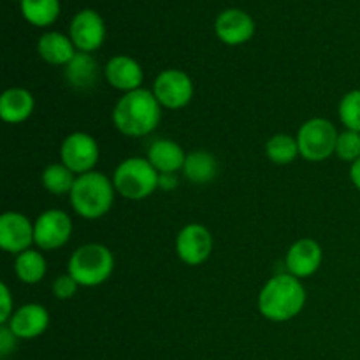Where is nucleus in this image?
<instances>
[{"instance_id":"obj_1","label":"nucleus","mask_w":360,"mask_h":360,"mask_svg":"<svg viewBox=\"0 0 360 360\" xmlns=\"http://www.w3.org/2000/svg\"><path fill=\"white\" fill-rule=\"evenodd\" d=\"M162 120V105L153 90L139 88L116 102L112 123L127 137H144L153 132Z\"/></svg>"},{"instance_id":"obj_2","label":"nucleus","mask_w":360,"mask_h":360,"mask_svg":"<svg viewBox=\"0 0 360 360\" xmlns=\"http://www.w3.org/2000/svg\"><path fill=\"white\" fill-rule=\"evenodd\" d=\"M306 304V288L292 274H276L259 294V311L271 322H288L302 311Z\"/></svg>"},{"instance_id":"obj_3","label":"nucleus","mask_w":360,"mask_h":360,"mask_svg":"<svg viewBox=\"0 0 360 360\" xmlns=\"http://www.w3.org/2000/svg\"><path fill=\"white\" fill-rule=\"evenodd\" d=\"M116 190L112 179L98 171L76 178L69 193L70 206L84 220H98L112 210Z\"/></svg>"},{"instance_id":"obj_4","label":"nucleus","mask_w":360,"mask_h":360,"mask_svg":"<svg viewBox=\"0 0 360 360\" xmlns=\"http://www.w3.org/2000/svg\"><path fill=\"white\" fill-rule=\"evenodd\" d=\"M115 271L112 252L98 243H88L74 250L67 264V273L79 287L94 288L105 283Z\"/></svg>"},{"instance_id":"obj_5","label":"nucleus","mask_w":360,"mask_h":360,"mask_svg":"<svg viewBox=\"0 0 360 360\" xmlns=\"http://www.w3.org/2000/svg\"><path fill=\"white\" fill-rule=\"evenodd\" d=\"M160 172L148 162V158L130 157L120 162L112 174V185L118 195L129 200H143L153 195L158 188Z\"/></svg>"},{"instance_id":"obj_6","label":"nucleus","mask_w":360,"mask_h":360,"mask_svg":"<svg viewBox=\"0 0 360 360\" xmlns=\"http://www.w3.org/2000/svg\"><path fill=\"white\" fill-rule=\"evenodd\" d=\"M338 129L326 118H311L299 129L297 139L299 155L308 162H323L336 155Z\"/></svg>"},{"instance_id":"obj_7","label":"nucleus","mask_w":360,"mask_h":360,"mask_svg":"<svg viewBox=\"0 0 360 360\" xmlns=\"http://www.w3.org/2000/svg\"><path fill=\"white\" fill-rule=\"evenodd\" d=\"M98 157L101 150L97 141L86 132L69 134L60 148L62 164L77 176L94 171L95 165L98 164Z\"/></svg>"},{"instance_id":"obj_8","label":"nucleus","mask_w":360,"mask_h":360,"mask_svg":"<svg viewBox=\"0 0 360 360\" xmlns=\"http://www.w3.org/2000/svg\"><path fill=\"white\" fill-rule=\"evenodd\" d=\"M72 236V220L62 210H48L34 221V243L42 252H51L67 245Z\"/></svg>"},{"instance_id":"obj_9","label":"nucleus","mask_w":360,"mask_h":360,"mask_svg":"<svg viewBox=\"0 0 360 360\" xmlns=\"http://www.w3.org/2000/svg\"><path fill=\"white\" fill-rule=\"evenodd\" d=\"M153 94L162 108L178 111L186 108L193 97V83L186 72L179 69H165L153 83Z\"/></svg>"},{"instance_id":"obj_10","label":"nucleus","mask_w":360,"mask_h":360,"mask_svg":"<svg viewBox=\"0 0 360 360\" xmlns=\"http://www.w3.org/2000/svg\"><path fill=\"white\" fill-rule=\"evenodd\" d=\"M213 252V236L210 229L200 224H188L178 232L176 255L186 266H200Z\"/></svg>"},{"instance_id":"obj_11","label":"nucleus","mask_w":360,"mask_h":360,"mask_svg":"<svg viewBox=\"0 0 360 360\" xmlns=\"http://www.w3.org/2000/svg\"><path fill=\"white\" fill-rule=\"evenodd\" d=\"M34 243V221L23 213L7 211L0 217V246L4 252L20 255Z\"/></svg>"},{"instance_id":"obj_12","label":"nucleus","mask_w":360,"mask_h":360,"mask_svg":"<svg viewBox=\"0 0 360 360\" xmlns=\"http://www.w3.org/2000/svg\"><path fill=\"white\" fill-rule=\"evenodd\" d=\"M74 46L83 53H94L105 39L104 20L91 9H83L72 18L69 28Z\"/></svg>"},{"instance_id":"obj_13","label":"nucleus","mask_w":360,"mask_h":360,"mask_svg":"<svg viewBox=\"0 0 360 360\" xmlns=\"http://www.w3.org/2000/svg\"><path fill=\"white\" fill-rule=\"evenodd\" d=\"M322 246L315 239L302 238L288 248L285 266H287L288 274L302 280V278L313 276L322 266Z\"/></svg>"},{"instance_id":"obj_14","label":"nucleus","mask_w":360,"mask_h":360,"mask_svg":"<svg viewBox=\"0 0 360 360\" xmlns=\"http://www.w3.org/2000/svg\"><path fill=\"white\" fill-rule=\"evenodd\" d=\"M218 39L229 46H239L248 42L255 34V21L241 9H227L218 14L214 21Z\"/></svg>"},{"instance_id":"obj_15","label":"nucleus","mask_w":360,"mask_h":360,"mask_svg":"<svg viewBox=\"0 0 360 360\" xmlns=\"http://www.w3.org/2000/svg\"><path fill=\"white\" fill-rule=\"evenodd\" d=\"M6 326L13 330L18 340H35L49 327V313L42 304L28 302L13 313Z\"/></svg>"},{"instance_id":"obj_16","label":"nucleus","mask_w":360,"mask_h":360,"mask_svg":"<svg viewBox=\"0 0 360 360\" xmlns=\"http://www.w3.org/2000/svg\"><path fill=\"white\" fill-rule=\"evenodd\" d=\"M104 76L105 81H108L112 88H116V90L120 91H125V94L143 88L141 86L144 79L143 67H141L139 62L134 60L132 56H112V58L105 63Z\"/></svg>"},{"instance_id":"obj_17","label":"nucleus","mask_w":360,"mask_h":360,"mask_svg":"<svg viewBox=\"0 0 360 360\" xmlns=\"http://www.w3.org/2000/svg\"><path fill=\"white\" fill-rule=\"evenodd\" d=\"M35 109V98L27 88H7L0 97V118L11 125L27 122Z\"/></svg>"},{"instance_id":"obj_18","label":"nucleus","mask_w":360,"mask_h":360,"mask_svg":"<svg viewBox=\"0 0 360 360\" xmlns=\"http://www.w3.org/2000/svg\"><path fill=\"white\" fill-rule=\"evenodd\" d=\"M146 158L160 174H164V172H172V174H176V172L183 171L186 153L176 141L158 139L150 144Z\"/></svg>"},{"instance_id":"obj_19","label":"nucleus","mask_w":360,"mask_h":360,"mask_svg":"<svg viewBox=\"0 0 360 360\" xmlns=\"http://www.w3.org/2000/svg\"><path fill=\"white\" fill-rule=\"evenodd\" d=\"M37 51L41 58L49 65L65 67L76 55V46H74L72 39L60 32H46L39 37Z\"/></svg>"},{"instance_id":"obj_20","label":"nucleus","mask_w":360,"mask_h":360,"mask_svg":"<svg viewBox=\"0 0 360 360\" xmlns=\"http://www.w3.org/2000/svg\"><path fill=\"white\" fill-rule=\"evenodd\" d=\"M65 81L76 90H90L98 77V65L90 53L77 51L74 58L65 65Z\"/></svg>"},{"instance_id":"obj_21","label":"nucleus","mask_w":360,"mask_h":360,"mask_svg":"<svg viewBox=\"0 0 360 360\" xmlns=\"http://www.w3.org/2000/svg\"><path fill=\"white\" fill-rule=\"evenodd\" d=\"M183 174L193 185H206L213 181L218 174V162L210 151H192L186 153L185 165H183Z\"/></svg>"},{"instance_id":"obj_22","label":"nucleus","mask_w":360,"mask_h":360,"mask_svg":"<svg viewBox=\"0 0 360 360\" xmlns=\"http://www.w3.org/2000/svg\"><path fill=\"white\" fill-rule=\"evenodd\" d=\"M46 271H48V262L37 250H27V252L16 255V260H14V273H16L18 280L25 285H35L42 281Z\"/></svg>"},{"instance_id":"obj_23","label":"nucleus","mask_w":360,"mask_h":360,"mask_svg":"<svg viewBox=\"0 0 360 360\" xmlns=\"http://www.w3.org/2000/svg\"><path fill=\"white\" fill-rule=\"evenodd\" d=\"M21 14L35 27H48L58 18V0H21Z\"/></svg>"},{"instance_id":"obj_24","label":"nucleus","mask_w":360,"mask_h":360,"mask_svg":"<svg viewBox=\"0 0 360 360\" xmlns=\"http://www.w3.org/2000/svg\"><path fill=\"white\" fill-rule=\"evenodd\" d=\"M76 178L77 176L60 162V164H49L48 167L42 171L41 183L49 193H53V195H67V193H70V190H72Z\"/></svg>"},{"instance_id":"obj_25","label":"nucleus","mask_w":360,"mask_h":360,"mask_svg":"<svg viewBox=\"0 0 360 360\" xmlns=\"http://www.w3.org/2000/svg\"><path fill=\"white\" fill-rule=\"evenodd\" d=\"M266 155L273 164L287 165L292 164L299 155V144L294 136L288 134H276L266 144Z\"/></svg>"},{"instance_id":"obj_26","label":"nucleus","mask_w":360,"mask_h":360,"mask_svg":"<svg viewBox=\"0 0 360 360\" xmlns=\"http://www.w3.org/2000/svg\"><path fill=\"white\" fill-rule=\"evenodd\" d=\"M340 120L347 130L360 134V90H352L343 95L338 105Z\"/></svg>"},{"instance_id":"obj_27","label":"nucleus","mask_w":360,"mask_h":360,"mask_svg":"<svg viewBox=\"0 0 360 360\" xmlns=\"http://www.w3.org/2000/svg\"><path fill=\"white\" fill-rule=\"evenodd\" d=\"M336 155L343 162H357L360 158V134L354 130H345L340 134L336 144Z\"/></svg>"},{"instance_id":"obj_28","label":"nucleus","mask_w":360,"mask_h":360,"mask_svg":"<svg viewBox=\"0 0 360 360\" xmlns=\"http://www.w3.org/2000/svg\"><path fill=\"white\" fill-rule=\"evenodd\" d=\"M77 288H79V285H77V281L74 280L69 273L62 274V276L56 278L51 285L53 295H55L56 299H60V301L72 299L74 295L77 294Z\"/></svg>"},{"instance_id":"obj_29","label":"nucleus","mask_w":360,"mask_h":360,"mask_svg":"<svg viewBox=\"0 0 360 360\" xmlns=\"http://www.w3.org/2000/svg\"><path fill=\"white\" fill-rule=\"evenodd\" d=\"M14 313V301L13 295H11L9 287L6 283H0V323L6 326L7 322L11 320Z\"/></svg>"},{"instance_id":"obj_30","label":"nucleus","mask_w":360,"mask_h":360,"mask_svg":"<svg viewBox=\"0 0 360 360\" xmlns=\"http://www.w3.org/2000/svg\"><path fill=\"white\" fill-rule=\"evenodd\" d=\"M18 338L14 336L13 330L9 329L7 326L0 327V357L6 359L16 350V345H18Z\"/></svg>"},{"instance_id":"obj_31","label":"nucleus","mask_w":360,"mask_h":360,"mask_svg":"<svg viewBox=\"0 0 360 360\" xmlns=\"http://www.w3.org/2000/svg\"><path fill=\"white\" fill-rule=\"evenodd\" d=\"M178 186V176L172 174V172H164L158 178V188L162 190H174Z\"/></svg>"},{"instance_id":"obj_32","label":"nucleus","mask_w":360,"mask_h":360,"mask_svg":"<svg viewBox=\"0 0 360 360\" xmlns=\"http://www.w3.org/2000/svg\"><path fill=\"white\" fill-rule=\"evenodd\" d=\"M350 179H352V183H354L355 188H357L360 192V158L357 162H354V164H352Z\"/></svg>"}]
</instances>
